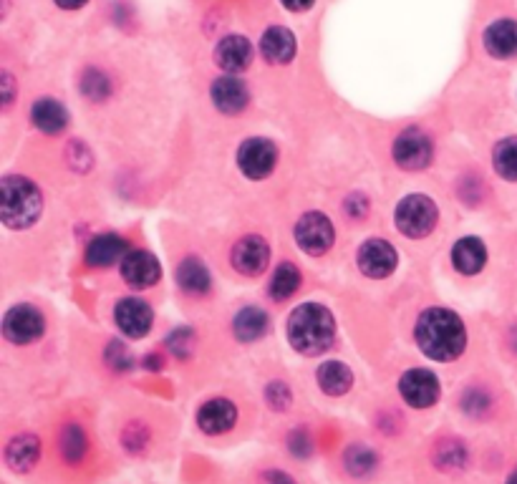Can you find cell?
Listing matches in <instances>:
<instances>
[{"mask_svg":"<svg viewBox=\"0 0 517 484\" xmlns=\"http://www.w3.org/2000/svg\"><path fill=\"white\" fill-rule=\"evenodd\" d=\"M419 348L434 361H454L467 346V331L462 318L447 308H429L417 321Z\"/></svg>","mask_w":517,"mask_h":484,"instance_id":"obj_1","label":"cell"},{"mask_svg":"<svg viewBox=\"0 0 517 484\" xmlns=\"http://www.w3.org/2000/svg\"><path fill=\"white\" fill-rule=\"evenodd\" d=\"M333 336H336V321H333L331 311L323 308L321 303H303L291 313L288 341L298 353L318 356L331 346Z\"/></svg>","mask_w":517,"mask_h":484,"instance_id":"obj_2","label":"cell"},{"mask_svg":"<svg viewBox=\"0 0 517 484\" xmlns=\"http://www.w3.org/2000/svg\"><path fill=\"white\" fill-rule=\"evenodd\" d=\"M3 222L11 230H26L41 217L43 197L41 190L26 177H8L3 182Z\"/></svg>","mask_w":517,"mask_h":484,"instance_id":"obj_3","label":"cell"},{"mask_svg":"<svg viewBox=\"0 0 517 484\" xmlns=\"http://www.w3.org/2000/svg\"><path fill=\"white\" fill-rule=\"evenodd\" d=\"M437 220V205L424 195L404 197L396 207V227H399L401 235L414 237V240L427 237L437 227Z\"/></svg>","mask_w":517,"mask_h":484,"instance_id":"obj_4","label":"cell"},{"mask_svg":"<svg viewBox=\"0 0 517 484\" xmlns=\"http://www.w3.org/2000/svg\"><path fill=\"white\" fill-rule=\"evenodd\" d=\"M333 240H336V230H333L331 220L321 212H308L298 220L296 225V242L298 248L306 250L308 255H323L331 250Z\"/></svg>","mask_w":517,"mask_h":484,"instance_id":"obj_5","label":"cell"},{"mask_svg":"<svg viewBox=\"0 0 517 484\" xmlns=\"http://www.w3.org/2000/svg\"><path fill=\"white\" fill-rule=\"evenodd\" d=\"M394 162L409 172L424 169L432 162V139L422 129H404L394 142Z\"/></svg>","mask_w":517,"mask_h":484,"instance_id":"obj_6","label":"cell"},{"mask_svg":"<svg viewBox=\"0 0 517 484\" xmlns=\"http://www.w3.org/2000/svg\"><path fill=\"white\" fill-rule=\"evenodd\" d=\"M43 331H46V321H43L41 311H36L33 306H16L3 318V336L18 346L38 341Z\"/></svg>","mask_w":517,"mask_h":484,"instance_id":"obj_7","label":"cell"},{"mask_svg":"<svg viewBox=\"0 0 517 484\" xmlns=\"http://www.w3.org/2000/svg\"><path fill=\"white\" fill-rule=\"evenodd\" d=\"M275 162H278V149L270 139H248L243 142L238 152V164L243 169L245 177L250 179H263L268 177L270 172L275 169Z\"/></svg>","mask_w":517,"mask_h":484,"instance_id":"obj_8","label":"cell"},{"mask_svg":"<svg viewBox=\"0 0 517 484\" xmlns=\"http://www.w3.org/2000/svg\"><path fill=\"white\" fill-rule=\"evenodd\" d=\"M399 391L409 406H414V409H429L439 399V381L432 371L412 369L401 376Z\"/></svg>","mask_w":517,"mask_h":484,"instance_id":"obj_9","label":"cell"},{"mask_svg":"<svg viewBox=\"0 0 517 484\" xmlns=\"http://www.w3.org/2000/svg\"><path fill=\"white\" fill-rule=\"evenodd\" d=\"M114 318H117V326L122 328V333H127L129 338L147 336L154 323L152 308L139 298H124L122 303H117Z\"/></svg>","mask_w":517,"mask_h":484,"instance_id":"obj_10","label":"cell"},{"mask_svg":"<svg viewBox=\"0 0 517 484\" xmlns=\"http://www.w3.org/2000/svg\"><path fill=\"white\" fill-rule=\"evenodd\" d=\"M399 255L386 240H369L359 248V268L369 278H386L394 273Z\"/></svg>","mask_w":517,"mask_h":484,"instance_id":"obj_11","label":"cell"},{"mask_svg":"<svg viewBox=\"0 0 517 484\" xmlns=\"http://www.w3.org/2000/svg\"><path fill=\"white\" fill-rule=\"evenodd\" d=\"M270 248L268 242L258 235L243 237L233 248V265L243 275H260L268 268Z\"/></svg>","mask_w":517,"mask_h":484,"instance_id":"obj_12","label":"cell"},{"mask_svg":"<svg viewBox=\"0 0 517 484\" xmlns=\"http://www.w3.org/2000/svg\"><path fill=\"white\" fill-rule=\"evenodd\" d=\"M122 275L132 288H152L162 275L157 258L147 250H132L122 260Z\"/></svg>","mask_w":517,"mask_h":484,"instance_id":"obj_13","label":"cell"},{"mask_svg":"<svg viewBox=\"0 0 517 484\" xmlns=\"http://www.w3.org/2000/svg\"><path fill=\"white\" fill-rule=\"evenodd\" d=\"M215 61L220 69L230 71V74H240L253 61V46L245 36H227L217 43Z\"/></svg>","mask_w":517,"mask_h":484,"instance_id":"obj_14","label":"cell"},{"mask_svg":"<svg viewBox=\"0 0 517 484\" xmlns=\"http://www.w3.org/2000/svg\"><path fill=\"white\" fill-rule=\"evenodd\" d=\"M235 419H238V409H235L233 401L227 399H212L197 414V424L205 434H225L235 427Z\"/></svg>","mask_w":517,"mask_h":484,"instance_id":"obj_15","label":"cell"},{"mask_svg":"<svg viewBox=\"0 0 517 484\" xmlns=\"http://www.w3.org/2000/svg\"><path fill=\"white\" fill-rule=\"evenodd\" d=\"M260 51H263V58L268 64H291V58L296 56V36L283 26L268 28L260 38Z\"/></svg>","mask_w":517,"mask_h":484,"instance_id":"obj_16","label":"cell"},{"mask_svg":"<svg viewBox=\"0 0 517 484\" xmlns=\"http://www.w3.org/2000/svg\"><path fill=\"white\" fill-rule=\"evenodd\" d=\"M210 94L222 114H238V111H243L245 106H248L250 99L248 86L240 79H235V76H222V79H217L215 84H212Z\"/></svg>","mask_w":517,"mask_h":484,"instance_id":"obj_17","label":"cell"},{"mask_svg":"<svg viewBox=\"0 0 517 484\" xmlns=\"http://www.w3.org/2000/svg\"><path fill=\"white\" fill-rule=\"evenodd\" d=\"M129 242L122 235H99L96 240H91L89 250H86V263L91 268H109L117 260L127 258Z\"/></svg>","mask_w":517,"mask_h":484,"instance_id":"obj_18","label":"cell"},{"mask_svg":"<svg viewBox=\"0 0 517 484\" xmlns=\"http://www.w3.org/2000/svg\"><path fill=\"white\" fill-rule=\"evenodd\" d=\"M452 263L462 275H477L487 263L485 242L480 237H462L452 248Z\"/></svg>","mask_w":517,"mask_h":484,"instance_id":"obj_19","label":"cell"},{"mask_svg":"<svg viewBox=\"0 0 517 484\" xmlns=\"http://www.w3.org/2000/svg\"><path fill=\"white\" fill-rule=\"evenodd\" d=\"M485 48L495 58L517 56V21L502 18L485 31Z\"/></svg>","mask_w":517,"mask_h":484,"instance_id":"obj_20","label":"cell"},{"mask_svg":"<svg viewBox=\"0 0 517 484\" xmlns=\"http://www.w3.org/2000/svg\"><path fill=\"white\" fill-rule=\"evenodd\" d=\"M31 116L33 124L46 134L64 132L66 124H69V114H66V109L56 99H38L33 104Z\"/></svg>","mask_w":517,"mask_h":484,"instance_id":"obj_21","label":"cell"},{"mask_svg":"<svg viewBox=\"0 0 517 484\" xmlns=\"http://www.w3.org/2000/svg\"><path fill=\"white\" fill-rule=\"evenodd\" d=\"M38 457H41V442H38L33 434H21V437L13 439L6 449V462L11 464L16 472H28V469H33Z\"/></svg>","mask_w":517,"mask_h":484,"instance_id":"obj_22","label":"cell"},{"mask_svg":"<svg viewBox=\"0 0 517 484\" xmlns=\"http://www.w3.org/2000/svg\"><path fill=\"white\" fill-rule=\"evenodd\" d=\"M354 384V374L346 363L341 361H326L318 369V386L326 391L328 396H343Z\"/></svg>","mask_w":517,"mask_h":484,"instance_id":"obj_23","label":"cell"},{"mask_svg":"<svg viewBox=\"0 0 517 484\" xmlns=\"http://www.w3.org/2000/svg\"><path fill=\"white\" fill-rule=\"evenodd\" d=\"M265 331H268V316L260 308H243L235 316V336L243 343L258 341V338L265 336Z\"/></svg>","mask_w":517,"mask_h":484,"instance_id":"obj_24","label":"cell"},{"mask_svg":"<svg viewBox=\"0 0 517 484\" xmlns=\"http://www.w3.org/2000/svg\"><path fill=\"white\" fill-rule=\"evenodd\" d=\"M177 283H180L182 290H187V293L192 295L207 293V288H210V273H207V268L200 260L187 258L185 263L177 268Z\"/></svg>","mask_w":517,"mask_h":484,"instance_id":"obj_25","label":"cell"},{"mask_svg":"<svg viewBox=\"0 0 517 484\" xmlns=\"http://www.w3.org/2000/svg\"><path fill=\"white\" fill-rule=\"evenodd\" d=\"M298 285H301V270L285 260V263L278 265L273 280H270V295H273L275 300L291 298V295L298 290Z\"/></svg>","mask_w":517,"mask_h":484,"instance_id":"obj_26","label":"cell"},{"mask_svg":"<svg viewBox=\"0 0 517 484\" xmlns=\"http://www.w3.org/2000/svg\"><path fill=\"white\" fill-rule=\"evenodd\" d=\"M492 162H495V169L500 177L510 179V182H517V137L502 139V142L495 147Z\"/></svg>","mask_w":517,"mask_h":484,"instance_id":"obj_27","label":"cell"},{"mask_svg":"<svg viewBox=\"0 0 517 484\" xmlns=\"http://www.w3.org/2000/svg\"><path fill=\"white\" fill-rule=\"evenodd\" d=\"M61 454H64V459L69 464H76L84 459L86 454V434L84 429L76 427V424H69V427L61 432V444H59Z\"/></svg>","mask_w":517,"mask_h":484,"instance_id":"obj_28","label":"cell"},{"mask_svg":"<svg viewBox=\"0 0 517 484\" xmlns=\"http://www.w3.org/2000/svg\"><path fill=\"white\" fill-rule=\"evenodd\" d=\"M374 462H376L374 454L364 447H354L349 449V454H346V464H349V469L354 474H366L369 469H374Z\"/></svg>","mask_w":517,"mask_h":484,"instance_id":"obj_29","label":"cell"},{"mask_svg":"<svg viewBox=\"0 0 517 484\" xmlns=\"http://www.w3.org/2000/svg\"><path fill=\"white\" fill-rule=\"evenodd\" d=\"M268 399H270V404L275 406V409H288V404H291V394H288V389H285L280 381L270 384Z\"/></svg>","mask_w":517,"mask_h":484,"instance_id":"obj_30","label":"cell"},{"mask_svg":"<svg viewBox=\"0 0 517 484\" xmlns=\"http://www.w3.org/2000/svg\"><path fill=\"white\" fill-rule=\"evenodd\" d=\"M260 484H296V482L283 472H265L263 477H260Z\"/></svg>","mask_w":517,"mask_h":484,"instance_id":"obj_31","label":"cell"},{"mask_svg":"<svg viewBox=\"0 0 517 484\" xmlns=\"http://www.w3.org/2000/svg\"><path fill=\"white\" fill-rule=\"evenodd\" d=\"M288 11L293 13H301V11H308V8L313 6V0H280Z\"/></svg>","mask_w":517,"mask_h":484,"instance_id":"obj_32","label":"cell"},{"mask_svg":"<svg viewBox=\"0 0 517 484\" xmlns=\"http://www.w3.org/2000/svg\"><path fill=\"white\" fill-rule=\"evenodd\" d=\"M61 8H66V11H76V8L86 6V0H56Z\"/></svg>","mask_w":517,"mask_h":484,"instance_id":"obj_33","label":"cell"},{"mask_svg":"<svg viewBox=\"0 0 517 484\" xmlns=\"http://www.w3.org/2000/svg\"><path fill=\"white\" fill-rule=\"evenodd\" d=\"M507 484H517V472L512 474V477H510V482H507Z\"/></svg>","mask_w":517,"mask_h":484,"instance_id":"obj_34","label":"cell"}]
</instances>
